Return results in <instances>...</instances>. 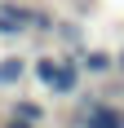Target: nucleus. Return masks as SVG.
I'll return each mask as SVG.
<instances>
[{
    "label": "nucleus",
    "mask_w": 124,
    "mask_h": 128,
    "mask_svg": "<svg viewBox=\"0 0 124 128\" xmlns=\"http://www.w3.org/2000/svg\"><path fill=\"white\" fill-rule=\"evenodd\" d=\"M75 102V128H124V102H106L102 93H80Z\"/></svg>",
    "instance_id": "obj_1"
},
{
    "label": "nucleus",
    "mask_w": 124,
    "mask_h": 128,
    "mask_svg": "<svg viewBox=\"0 0 124 128\" xmlns=\"http://www.w3.org/2000/svg\"><path fill=\"white\" fill-rule=\"evenodd\" d=\"M31 22H36V4L0 0V40H22V36H31Z\"/></svg>",
    "instance_id": "obj_2"
},
{
    "label": "nucleus",
    "mask_w": 124,
    "mask_h": 128,
    "mask_svg": "<svg viewBox=\"0 0 124 128\" xmlns=\"http://www.w3.org/2000/svg\"><path fill=\"white\" fill-rule=\"evenodd\" d=\"M62 58V66H58V80H53V97H58V102H71V97H80V93H84V66H80V58H75V53H58Z\"/></svg>",
    "instance_id": "obj_3"
},
{
    "label": "nucleus",
    "mask_w": 124,
    "mask_h": 128,
    "mask_svg": "<svg viewBox=\"0 0 124 128\" xmlns=\"http://www.w3.org/2000/svg\"><path fill=\"white\" fill-rule=\"evenodd\" d=\"M80 66H84L89 80H111V75H120V58H115L111 49H84Z\"/></svg>",
    "instance_id": "obj_4"
},
{
    "label": "nucleus",
    "mask_w": 124,
    "mask_h": 128,
    "mask_svg": "<svg viewBox=\"0 0 124 128\" xmlns=\"http://www.w3.org/2000/svg\"><path fill=\"white\" fill-rule=\"evenodd\" d=\"M9 119H22V124L44 128V124H49V106L36 102V97H13V102H9Z\"/></svg>",
    "instance_id": "obj_5"
},
{
    "label": "nucleus",
    "mask_w": 124,
    "mask_h": 128,
    "mask_svg": "<svg viewBox=\"0 0 124 128\" xmlns=\"http://www.w3.org/2000/svg\"><path fill=\"white\" fill-rule=\"evenodd\" d=\"M27 75H31V62H27L22 53H9V58H0V88H18Z\"/></svg>",
    "instance_id": "obj_6"
},
{
    "label": "nucleus",
    "mask_w": 124,
    "mask_h": 128,
    "mask_svg": "<svg viewBox=\"0 0 124 128\" xmlns=\"http://www.w3.org/2000/svg\"><path fill=\"white\" fill-rule=\"evenodd\" d=\"M58 66H62V58H58V53H40L36 62H31V80H36L40 88H53V80H58Z\"/></svg>",
    "instance_id": "obj_7"
},
{
    "label": "nucleus",
    "mask_w": 124,
    "mask_h": 128,
    "mask_svg": "<svg viewBox=\"0 0 124 128\" xmlns=\"http://www.w3.org/2000/svg\"><path fill=\"white\" fill-rule=\"evenodd\" d=\"M0 128H36V124H22V119H9V115H5V119H0Z\"/></svg>",
    "instance_id": "obj_8"
},
{
    "label": "nucleus",
    "mask_w": 124,
    "mask_h": 128,
    "mask_svg": "<svg viewBox=\"0 0 124 128\" xmlns=\"http://www.w3.org/2000/svg\"><path fill=\"white\" fill-rule=\"evenodd\" d=\"M115 58H120V75H124V49H120V53H115Z\"/></svg>",
    "instance_id": "obj_9"
}]
</instances>
